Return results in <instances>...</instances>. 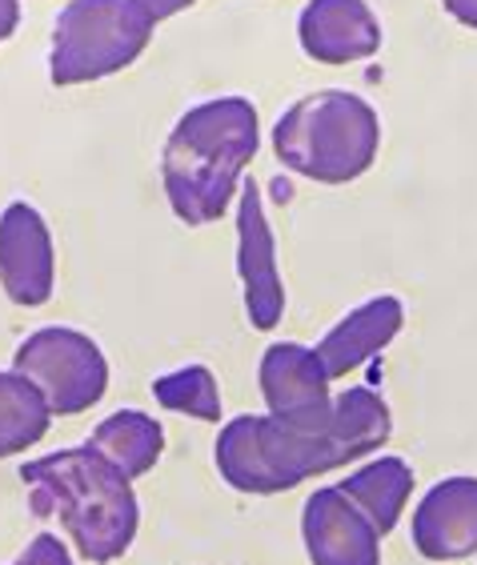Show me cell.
Returning a JSON list of instances; mask_svg holds the SVG:
<instances>
[{
  "instance_id": "cell-8",
  "label": "cell",
  "mask_w": 477,
  "mask_h": 565,
  "mask_svg": "<svg viewBox=\"0 0 477 565\" xmlns=\"http://www.w3.org/2000/svg\"><path fill=\"white\" fill-rule=\"evenodd\" d=\"M237 269L241 285H245V313L250 326L269 333L285 313V289L282 273H277V249H273V228L265 221V205H261V189L253 181L241 185V205H237Z\"/></svg>"
},
{
  "instance_id": "cell-18",
  "label": "cell",
  "mask_w": 477,
  "mask_h": 565,
  "mask_svg": "<svg viewBox=\"0 0 477 565\" xmlns=\"http://www.w3.org/2000/svg\"><path fill=\"white\" fill-rule=\"evenodd\" d=\"M12 565H73V554L61 545L56 533H36L33 542H29V550Z\"/></svg>"
},
{
  "instance_id": "cell-12",
  "label": "cell",
  "mask_w": 477,
  "mask_h": 565,
  "mask_svg": "<svg viewBox=\"0 0 477 565\" xmlns=\"http://www.w3.org/2000/svg\"><path fill=\"white\" fill-rule=\"evenodd\" d=\"M297 33L305 53L321 65L365 61L381 49V24L365 0H309Z\"/></svg>"
},
{
  "instance_id": "cell-7",
  "label": "cell",
  "mask_w": 477,
  "mask_h": 565,
  "mask_svg": "<svg viewBox=\"0 0 477 565\" xmlns=\"http://www.w3.org/2000/svg\"><path fill=\"white\" fill-rule=\"evenodd\" d=\"M261 397L269 405V417H277L289 429H326L333 417L329 377L317 361V349H305L297 341H277L261 358Z\"/></svg>"
},
{
  "instance_id": "cell-6",
  "label": "cell",
  "mask_w": 477,
  "mask_h": 565,
  "mask_svg": "<svg viewBox=\"0 0 477 565\" xmlns=\"http://www.w3.org/2000/svg\"><path fill=\"white\" fill-rule=\"evenodd\" d=\"M12 373L33 381L49 409L61 417L85 414L109 390V361L100 345L65 326L29 333L12 353Z\"/></svg>"
},
{
  "instance_id": "cell-13",
  "label": "cell",
  "mask_w": 477,
  "mask_h": 565,
  "mask_svg": "<svg viewBox=\"0 0 477 565\" xmlns=\"http://www.w3.org/2000/svg\"><path fill=\"white\" fill-rule=\"evenodd\" d=\"M405 326V309L398 297H373L361 309H353L349 317H341L333 329L326 333V341L317 345V361L326 370L329 381L349 377V370L365 365L373 353L390 345Z\"/></svg>"
},
{
  "instance_id": "cell-20",
  "label": "cell",
  "mask_w": 477,
  "mask_h": 565,
  "mask_svg": "<svg viewBox=\"0 0 477 565\" xmlns=\"http://www.w3.org/2000/svg\"><path fill=\"white\" fill-rule=\"evenodd\" d=\"M145 9H149L152 21H165V17H173V12H181L184 4H193V0H141Z\"/></svg>"
},
{
  "instance_id": "cell-4",
  "label": "cell",
  "mask_w": 477,
  "mask_h": 565,
  "mask_svg": "<svg viewBox=\"0 0 477 565\" xmlns=\"http://www.w3.org/2000/svg\"><path fill=\"white\" fill-rule=\"evenodd\" d=\"M381 145V120L369 100L346 88L309 93L273 125V152L285 169L317 185H349Z\"/></svg>"
},
{
  "instance_id": "cell-10",
  "label": "cell",
  "mask_w": 477,
  "mask_h": 565,
  "mask_svg": "<svg viewBox=\"0 0 477 565\" xmlns=\"http://www.w3.org/2000/svg\"><path fill=\"white\" fill-rule=\"evenodd\" d=\"M301 533L314 565H381V533L337 486L309 493Z\"/></svg>"
},
{
  "instance_id": "cell-21",
  "label": "cell",
  "mask_w": 477,
  "mask_h": 565,
  "mask_svg": "<svg viewBox=\"0 0 477 565\" xmlns=\"http://www.w3.org/2000/svg\"><path fill=\"white\" fill-rule=\"evenodd\" d=\"M17 17H21L17 0H0V41H9V36H12V29H17Z\"/></svg>"
},
{
  "instance_id": "cell-17",
  "label": "cell",
  "mask_w": 477,
  "mask_h": 565,
  "mask_svg": "<svg viewBox=\"0 0 477 565\" xmlns=\"http://www.w3.org/2000/svg\"><path fill=\"white\" fill-rule=\"evenodd\" d=\"M152 397L161 409H173V414H189L197 422H221L218 377L205 365H189V370L157 377L152 381Z\"/></svg>"
},
{
  "instance_id": "cell-15",
  "label": "cell",
  "mask_w": 477,
  "mask_h": 565,
  "mask_svg": "<svg viewBox=\"0 0 477 565\" xmlns=\"http://www.w3.org/2000/svg\"><path fill=\"white\" fill-rule=\"evenodd\" d=\"M88 446L97 449L100 457H109L113 466L125 473V478H145L157 457L165 454V429L161 422H152L141 409H117L113 417L93 429V441Z\"/></svg>"
},
{
  "instance_id": "cell-1",
  "label": "cell",
  "mask_w": 477,
  "mask_h": 565,
  "mask_svg": "<svg viewBox=\"0 0 477 565\" xmlns=\"http://www.w3.org/2000/svg\"><path fill=\"white\" fill-rule=\"evenodd\" d=\"M393 434L390 405L369 385H353L333 397L326 429H289L277 417L241 414L218 437V469L237 493H285L301 481L378 454Z\"/></svg>"
},
{
  "instance_id": "cell-5",
  "label": "cell",
  "mask_w": 477,
  "mask_h": 565,
  "mask_svg": "<svg viewBox=\"0 0 477 565\" xmlns=\"http://www.w3.org/2000/svg\"><path fill=\"white\" fill-rule=\"evenodd\" d=\"M152 17L141 0H73L56 17L53 33V85H85L120 73L145 53Z\"/></svg>"
},
{
  "instance_id": "cell-16",
  "label": "cell",
  "mask_w": 477,
  "mask_h": 565,
  "mask_svg": "<svg viewBox=\"0 0 477 565\" xmlns=\"http://www.w3.org/2000/svg\"><path fill=\"white\" fill-rule=\"evenodd\" d=\"M49 402L21 373H0V457L24 454L49 434Z\"/></svg>"
},
{
  "instance_id": "cell-11",
  "label": "cell",
  "mask_w": 477,
  "mask_h": 565,
  "mask_svg": "<svg viewBox=\"0 0 477 565\" xmlns=\"http://www.w3.org/2000/svg\"><path fill=\"white\" fill-rule=\"evenodd\" d=\"M413 550L430 562L477 554V478H445L417 501Z\"/></svg>"
},
{
  "instance_id": "cell-2",
  "label": "cell",
  "mask_w": 477,
  "mask_h": 565,
  "mask_svg": "<svg viewBox=\"0 0 477 565\" xmlns=\"http://www.w3.org/2000/svg\"><path fill=\"white\" fill-rule=\"evenodd\" d=\"M21 481L29 486V510L65 525L85 562L109 565L129 554L141 525V505L132 481L109 457H100L93 446L56 449L24 461Z\"/></svg>"
},
{
  "instance_id": "cell-14",
  "label": "cell",
  "mask_w": 477,
  "mask_h": 565,
  "mask_svg": "<svg viewBox=\"0 0 477 565\" xmlns=\"http://www.w3.org/2000/svg\"><path fill=\"white\" fill-rule=\"evenodd\" d=\"M337 490L346 493L369 518V525L385 537V533H393L398 522H402L405 501L413 493V469L405 466L402 457H378V461L361 466L358 473H349Z\"/></svg>"
},
{
  "instance_id": "cell-3",
  "label": "cell",
  "mask_w": 477,
  "mask_h": 565,
  "mask_svg": "<svg viewBox=\"0 0 477 565\" xmlns=\"http://www.w3.org/2000/svg\"><path fill=\"white\" fill-rule=\"evenodd\" d=\"M257 113L245 97L205 100L169 132L161 152V181L169 205L184 225H209L229 209L245 164L257 157Z\"/></svg>"
},
{
  "instance_id": "cell-9",
  "label": "cell",
  "mask_w": 477,
  "mask_h": 565,
  "mask_svg": "<svg viewBox=\"0 0 477 565\" xmlns=\"http://www.w3.org/2000/svg\"><path fill=\"white\" fill-rule=\"evenodd\" d=\"M53 237L33 205L12 201L0 213V285L24 309L53 297Z\"/></svg>"
},
{
  "instance_id": "cell-19",
  "label": "cell",
  "mask_w": 477,
  "mask_h": 565,
  "mask_svg": "<svg viewBox=\"0 0 477 565\" xmlns=\"http://www.w3.org/2000/svg\"><path fill=\"white\" fill-rule=\"evenodd\" d=\"M442 4L454 21H462L466 29H477V0H442Z\"/></svg>"
}]
</instances>
